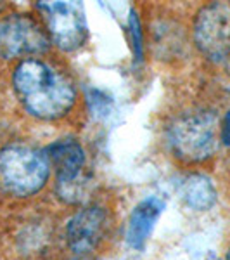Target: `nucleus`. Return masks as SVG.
Wrapping results in <instances>:
<instances>
[{"label": "nucleus", "instance_id": "nucleus-1", "mask_svg": "<svg viewBox=\"0 0 230 260\" xmlns=\"http://www.w3.org/2000/svg\"><path fill=\"white\" fill-rule=\"evenodd\" d=\"M12 83L19 103L40 120H57L74 106L76 90L73 83L45 61L28 57L16 66Z\"/></svg>", "mask_w": 230, "mask_h": 260}, {"label": "nucleus", "instance_id": "nucleus-2", "mask_svg": "<svg viewBox=\"0 0 230 260\" xmlns=\"http://www.w3.org/2000/svg\"><path fill=\"white\" fill-rule=\"evenodd\" d=\"M50 175L44 151L14 144L0 149V189L11 196L26 198L39 192Z\"/></svg>", "mask_w": 230, "mask_h": 260}, {"label": "nucleus", "instance_id": "nucleus-3", "mask_svg": "<svg viewBox=\"0 0 230 260\" xmlns=\"http://www.w3.org/2000/svg\"><path fill=\"white\" fill-rule=\"evenodd\" d=\"M221 128L211 113H187L170 125L168 144L183 161L198 163L211 158L218 149Z\"/></svg>", "mask_w": 230, "mask_h": 260}, {"label": "nucleus", "instance_id": "nucleus-4", "mask_svg": "<svg viewBox=\"0 0 230 260\" xmlns=\"http://www.w3.org/2000/svg\"><path fill=\"white\" fill-rule=\"evenodd\" d=\"M50 167L56 170V189L62 201L83 203L90 191V177L85 174V151L74 139H61L45 149Z\"/></svg>", "mask_w": 230, "mask_h": 260}, {"label": "nucleus", "instance_id": "nucleus-5", "mask_svg": "<svg viewBox=\"0 0 230 260\" xmlns=\"http://www.w3.org/2000/svg\"><path fill=\"white\" fill-rule=\"evenodd\" d=\"M44 16L49 39L59 49L73 52L87 39L85 9L80 2H40L36 6Z\"/></svg>", "mask_w": 230, "mask_h": 260}, {"label": "nucleus", "instance_id": "nucleus-6", "mask_svg": "<svg viewBox=\"0 0 230 260\" xmlns=\"http://www.w3.org/2000/svg\"><path fill=\"white\" fill-rule=\"evenodd\" d=\"M50 39L28 14H11L0 19V57L39 56L49 49Z\"/></svg>", "mask_w": 230, "mask_h": 260}, {"label": "nucleus", "instance_id": "nucleus-7", "mask_svg": "<svg viewBox=\"0 0 230 260\" xmlns=\"http://www.w3.org/2000/svg\"><path fill=\"white\" fill-rule=\"evenodd\" d=\"M194 40L201 52L213 61L230 56V4L204 6L194 21Z\"/></svg>", "mask_w": 230, "mask_h": 260}, {"label": "nucleus", "instance_id": "nucleus-8", "mask_svg": "<svg viewBox=\"0 0 230 260\" xmlns=\"http://www.w3.org/2000/svg\"><path fill=\"white\" fill-rule=\"evenodd\" d=\"M107 213L100 207H87L74 213L66 225V240L76 253H89L104 240Z\"/></svg>", "mask_w": 230, "mask_h": 260}, {"label": "nucleus", "instance_id": "nucleus-9", "mask_svg": "<svg viewBox=\"0 0 230 260\" xmlns=\"http://www.w3.org/2000/svg\"><path fill=\"white\" fill-rule=\"evenodd\" d=\"M163 210L165 201L158 196H149L133 208L127 228V241L132 248L140 250L145 245Z\"/></svg>", "mask_w": 230, "mask_h": 260}, {"label": "nucleus", "instance_id": "nucleus-10", "mask_svg": "<svg viewBox=\"0 0 230 260\" xmlns=\"http://www.w3.org/2000/svg\"><path fill=\"white\" fill-rule=\"evenodd\" d=\"M180 194L187 207L198 212L210 210L216 201L215 186L211 184L210 179L199 174L189 175L187 179H183L180 186Z\"/></svg>", "mask_w": 230, "mask_h": 260}, {"label": "nucleus", "instance_id": "nucleus-11", "mask_svg": "<svg viewBox=\"0 0 230 260\" xmlns=\"http://www.w3.org/2000/svg\"><path fill=\"white\" fill-rule=\"evenodd\" d=\"M221 141H223L225 144H230V110L227 115H225L223 125H221Z\"/></svg>", "mask_w": 230, "mask_h": 260}, {"label": "nucleus", "instance_id": "nucleus-12", "mask_svg": "<svg viewBox=\"0 0 230 260\" xmlns=\"http://www.w3.org/2000/svg\"><path fill=\"white\" fill-rule=\"evenodd\" d=\"M225 260H230V250L227 251V257H225Z\"/></svg>", "mask_w": 230, "mask_h": 260}]
</instances>
